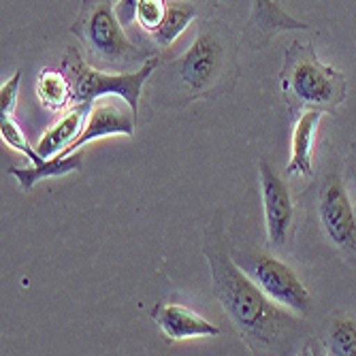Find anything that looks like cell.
Returning a JSON list of instances; mask_svg holds the SVG:
<instances>
[{
  "label": "cell",
  "mask_w": 356,
  "mask_h": 356,
  "mask_svg": "<svg viewBox=\"0 0 356 356\" xmlns=\"http://www.w3.org/2000/svg\"><path fill=\"white\" fill-rule=\"evenodd\" d=\"M165 13H167V0H139L135 19L143 26V30H147L152 35L160 26V22H163Z\"/></svg>",
  "instance_id": "obj_19"
},
{
  "label": "cell",
  "mask_w": 356,
  "mask_h": 356,
  "mask_svg": "<svg viewBox=\"0 0 356 356\" xmlns=\"http://www.w3.org/2000/svg\"><path fill=\"white\" fill-rule=\"evenodd\" d=\"M258 184H261V197L265 209L267 243L269 248H282L286 245L295 224V205L288 184L265 158L258 160Z\"/></svg>",
  "instance_id": "obj_7"
},
{
  "label": "cell",
  "mask_w": 356,
  "mask_h": 356,
  "mask_svg": "<svg viewBox=\"0 0 356 356\" xmlns=\"http://www.w3.org/2000/svg\"><path fill=\"white\" fill-rule=\"evenodd\" d=\"M71 32L88 49L90 60L111 73H128L152 58L126 37L111 0H83Z\"/></svg>",
  "instance_id": "obj_3"
},
{
  "label": "cell",
  "mask_w": 356,
  "mask_h": 356,
  "mask_svg": "<svg viewBox=\"0 0 356 356\" xmlns=\"http://www.w3.org/2000/svg\"><path fill=\"white\" fill-rule=\"evenodd\" d=\"M135 118L137 115L133 113V109L126 111L124 107H120L115 103H109V101H103V99L94 101L79 137L67 149H62L58 156L60 158L71 156V154L79 152L86 143L96 141V139L118 137V135L131 137L135 133Z\"/></svg>",
  "instance_id": "obj_9"
},
{
  "label": "cell",
  "mask_w": 356,
  "mask_h": 356,
  "mask_svg": "<svg viewBox=\"0 0 356 356\" xmlns=\"http://www.w3.org/2000/svg\"><path fill=\"white\" fill-rule=\"evenodd\" d=\"M149 316L160 327V331L167 335V339H171V341L220 335V329L213 325V322L205 320L201 314H197L194 309H190L181 303L163 301V303L154 305Z\"/></svg>",
  "instance_id": "obj_10"
},
{
  "label": "cell",
  "mask_w": 356,
  "mask_h": 356,
  "mask_svg": "<svg viewBox=\"0 0 356 356\" xmlns=\"http://www.w3.org/2000/svg\"><path fill=\"white\" fill-rule=\"evenodd\" d=\"M235 263L277 305L290 309L293 314H299V316H305L312 312L314 301H312L309 290L297 277V273L286 263L277 261L275 256L248 252V254H239L235 258Z\"/></svg>",
  "instance_id": "obj_5"
},
{
  "label": "cell",
  "mask_w": 356,
  "mask_h": 356,
  "mask_svg": "<svg viewBox=\"0 0 356 356\" xmlns=\"http://www.w3.org/2000/svg\"><path fill=\"white\" fill-rule=\"evenodd\" d=\"M205 256L213 280V295L248 348L252 352H267L280 343L295 327L290 316L293 312L271 301L235 263V258L224 252L222 239L211 231H207Z\"/></svg>",
  "instance_id": "obj_1"
},
{
  "label": "cell",
  "mask_w": 356,
  "mask_h": 356,
  "mask_svg": "<svg viewBox=\"0 0 356 356\" xmlns=\"http://www.w3.org/2000/svg\"><path fill=\"white\" fill-rule=\"evenodd\" d=\"M158 58L152 56L143 67L128 71V73H111V71H99L92 64H88L77 47H69L62 56V71L69 75L73 86V103H94L103 96H118L122 99L128 109H133L137 115L141 92L149 75L158 67Z\"/></svg>",
  "instance_id": "obj_4"
},
{
  "label": "cell",
  "mask_w": 356,
  "mask_h": 356,
  "mask_svg": "<svg viewBox=\"0 0 356 356\" xmlns=\"http://www.w3.org/2000/svg\"><path fill=\"white\" fill-rule=\"evenodd\" d=\"M0 137H3V141H5L11 149L24 154L30 165H41L43 160H45L35 147H30V143L26 141V137H24V133H22V128H19V124L13 120V115H3V118H0Z\"/></svg>",
  "instance_id": "obj_18"
},
{
  "label": "cell",
  "mask_w": 356,
  "mask_h": 356,
  "mask_svg": "<svg viewBox=\"0 0 356 356\" xmlns=\"http://www.w3.org/2000/svg\"><path fill=\"white\" fill-rule=\"evenodd\" d=\"M83 163V154L81 149L71 154V156H54V158H45L41 165H32V167H11L9 175H13L19 184V188L24 192H28L32 186H37L43 179L49 177H60V175H67L71 171H79Z\"/></svg>",
  "instance_id": "obj_14"
},
{
  "label": "cell",
  "mask_w": 356,
  "mask_h": 356,
  "mask_svg": "<svg viewBox=\"0 0 356 356\" xmlns=\"http://www.w3.org/2000/svg\"><path fill=\"white\" fill-rule=\"evenodd\" d=\"M37 96L45 109L49 111H67L71 109L73 103V86L69 75L62 69H43L37 81Z\"/></svg>",
  "instance_id": "obj_15"
},
{
  "label": "cell",
  "mask_w": 356,
  "mask_h": 356,
  "mask_svg": "<svg viewBox=\"0 0 356 356\" xmlns=\"http://www.w3.org/2000/svg\"><path fill=\"white\" fill-rule=\"evenodd\" d=\"M250 28L261 39H269L277 32L286 30H309V24H303L295 17H290L275 0H254L252 3V15H250Z\"/></svg>",
  "instance_id": "obj_13"
},
{
  "label": "cell",
  "mask_w": 356,
  "mask_h": 356,
  "mask_svg": "<svg viewBox=\"0 0 356 356\" xmlns=\"http://www.w3.org/2000/svg\"><path fill=\"white\" fill-rule=\"evenodd\" d=\"M194 17H197V7L190 0H167V13L160 26L152 32L154 43L160 47L173 45Z\"/></svg>",
  "instance_id": "obj_16"
},
{
  "label": "cell",
  "mask_w": 356,
  "mask_h": 356,
  "mask_svg": "<svg viewBox=\"0 0 356 356\" xmlns=\"http://www.w3.org/2000/svg\"><path fill=\"white\" fill-rule=\"evenodd\" d=\"M137 5H139V0H118V3H115V13H118L120 22H122L124 26H128V24H133V22H135Z\"/></svg>",
  "instance_id": "obj_22"
},
{
  "label": "cell",
  "mask_w": 356,
  "mask_h": 356,
  "mask_svg": "<svg viewBox=\"0 0 356 356\" xmlns=\"http://www.w3.org/2000/svg\"><path fill=\"white\" fill-rule=\"evenodd\" d=\"M19 83H22V71H17L11 79H7L3 83V88H0V113H3V115H13L15 113Z\"/></svg>",
  "instance_id": "obj_20"
},
{
  "label": "cell",
  "mask_w": 356,
  "mask_h": 356,
  "mask_svg": "<svg viewBox=\"0 0 356 356\" xmlns=\"http://www.w3.org/2000/svg\"><path fill=\"white\" fill-rule=\"evenodd\" d=\"M282 99L290 113L322 109L335 113L348 94V81L341 71L320 62L312 43L295 41L284 54L280 71Z\"/></svg>",
  "instance_id": "obj_2"
},
{
  "label": "cell",
  "mask_w": 356,
  "mask_h": 356,
  "mask_svg": "<svg viewBox=\"0 0 356 356\" xmlns=\"http://www.w3.org/2000/svg\"><path fill=\"white\" fill-rule=\"evenodd\" d=\"M92 105H94V103H92ZM92 105H90V103H77V105H73L71 109L64 111V115H62L56 124H51V126L47 128L45 135L39 139V143H37L35 149H37L43 158H54V156H58L62 149H67V147L79 137L81 128H83V124H86V120H88V115H90Z\"/></svg>",
  "instance_id": "obj_12"
},
{
  "label": "cell",
  "mask_w": 356,
  "mask_h": 356,
  "mask_svg": "<svg viewBox=\"0 0 356 356\" xmlns=\"http://www.w3.org/2000/svg\"><path fill=\"white\" fill-rule=\"evenodd\" d=\"M316 211L327 241L356 267V205L339 175L331 173L322 181Z\"/></svg>",
  "instance_id": "obj_6"
},
{
  "label": "cell",
  "mask_w": 356,
  "mask_h": 356,
  "mask_svg": "<svg viewBox=\"0 0 356 356\" xmlns=\"http://www.w3.org/2000/svg\"><path fill=\"white\" fill-rule=\"evenodd\" d=\"M343 184H346L350 197L356 205V141L350 145L346 160H343Z\"/></svg>",
  "instance_id": "obj_21"
},
{
  "label": "cell",
  "mask_w": 356,
  "mask_h": 356,
  "mask_svg": "<svg viewBox=\"0 0 356 356\" xmlns=\"http://www.w3.org/2000/svg\"><path fill=\"white\" fill-rule=\"evenodd\" d=\"M320 350L333 356H356V318L350 314L333 316Z\"/></svg>",
  "instance_id": "obj_17"
},
{
  "label": "cell",
  "mask_w": 356,
  "mask_h": 356,
  "mask_svg": "<svg viewBox=\"0 0 356 356\" xmlns=\"http://www.w3.org/2000/svg\"><path fill=\"white\" fill-rule=\"evenodd\" d=\"M224 64L222 43L211 32H201L188 51L177 60V75L181 86L194 94H205L218 79Z\"/></svg>",
  "instance_id": "obj_8"
},
{
  "label": "cell",
  "mask_w": 356,
  "mask_h": 356,
  "mask_svg": "<svg viewBox=\"0 0 356 356\" xmlns=\"http://www.w3.org/2000/svg\"><path fill=\"white\" fill-rule=\"evenodd\" d=\"M327 111L322 109H305L297 115L293 126V145H290V160L286 173L309 179L314 175V149L320 122Z\"/></svg>",
  "instance_id": "obj_11"
}]
</instances>
